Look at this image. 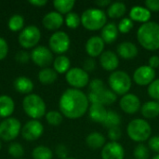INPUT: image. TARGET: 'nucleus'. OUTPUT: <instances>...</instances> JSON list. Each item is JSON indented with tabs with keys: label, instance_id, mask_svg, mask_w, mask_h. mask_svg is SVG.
I'll list each match as a JSON object with an SVG mask.
<instances>
[{
	"label": "nucleus",
	"instance_id": "f257e3e1",
	"mask_svg": "<svg viewBox=\"0 0 159 159\" xmlns=\"http://www.w3.org/2000/svg\"><path fill=\"white\" fill-rule=\"evenodd\" d=\"M59 107L61 114L70 119L82 117L89 110L88 95L76 89H68L61 96Z\"/></svg>",
	"mask_w": 159,
	"mask_h": 159
},
{
	"label": "nucleus",
	"instance_id": "f03ea898",
	"mask_svg": "<svg viewBox=\"0 0 159 159\" xmlns=\"http://www.w3.org/2000/svg\"><path fill=\"white\" fill-rule=\"evenodd\" d=\"M137 40L146 50L159 49V24L156 21L143 23L137 30Z\"/></svg>",
	"mask_w": 159,
	"mask_h": 159
},
{
	"label": "nucleus",
	"instance_id": "7ed1b4c3",
	"mask_svg": "<svg viewBox=\"0 0 159 159\" xmlns=\"http://www.w3.org/2000/svg\"><path fill=\"white\" fill-rule=\"evenodd\" d=\"M127 134L131 141L143 143L151 138L152 128L145 119L135 118L128 124Z\"/></svg>",
	"mask_w": 159,
	"mask_h": 159
},
{
	"label": "nucleus",
	"instance_id": "20e7f679",
	"mask_svg": "<svg viewBox=\"0 0 159 159\" xmlns=\"http://www.w3.org/2000/svg\"><path fill=\"white\" fill-rule=\"evenodd\" d=\"M106 23L107 15L101 8H88L81 15V24L89 31L102 30Z\"/></svg>",
	"mask_w": 159,
	"mask_h": 159
},
{
	"label": "nucleus",
	"instance_id": "39448f33",
	"mask_svg": "<svg viewBox=\"0 0 159 159\" xmlns=\"http://www.w3.org/2000/svg\"><path fill=\"white\" fill-rule=\"evenodd\" d=\"M108 84L110 89L116 95L124 96L129 93L132 86V79L129 75L121 70L112 72L108 78Z\"/></svg>",
	"mask_w": 159,
	"mask_h": 159
},
{
	"label": "nucleus",
	"instance_id": "423d86ee",
	"mask_svg": "<svg viewBox=\"0 0 159 159\" xmlns=\"http://www.w3.org/2000/svg\"><path fill=\"white\" fill-rule=\"evenodd\" d=\"M22 106L24 112L32 118L37 119L46 114V103L43 99L36 94H30L23 99Z\"/></svg>",
	"mask_w": 159,
	"mask_h": 159
},
{
	"label": "nucleus",
	"instance_id": "0eeeda50",
	"mask_svg": "<svg viewBox=\"0 0 159 159\" xmlns=\"http://www.w3.org/2000/svg\"><path fill=\"white\" fill-rule=\"evenodd\" d=\"M65 79L67 83L73 87V89H83L89 84V75L83 69L79 67L70 68V70L65 75Z\"/></svg>",
	"mask_w": 159,
	"mask_h": 159
},
{
	"label": "nucleus",
	"instance_id": "6e6552de",
	"mask_svg": "<svg viewBox=\"0 0 159 159\" xmlns=\"http://www.w3.org/2000/svg\"><path fill=\"white\" fill-rule=\"evenodd\" d=\"M20 131V122L16 118H7L0 123V138L9 142L17 138Z\"/></svg>",
	"mask_w": 159,
	"mask_h": 159
},
{
	"label": "nucleus",
	"instance_id": "1a4fd4ad",
	"mask_svg": "<svg viewBox=\"0 0 159 159\" xmlns=\"http://www.w3.org/2000/svg\"><path fill=\"white\" fill-rule=\"evenodd\" d=\"M70 37L62 31L55 32L49 38L48 44L52 52L57 54H63L70 48Z\"/></svg>",
	"mask_w": 159,
	"mask_h": 159
},
{
	"label": "nucleus",
	"instance_id": "9d476101",
	"mask_svg": "<svg viewBox=\"0 0 159 159\" xmlns=\"http://www.w3.org/2000/svg\"><path fill=\"white\" fill-rule=\"evenodd\" d=\"M41 33L34 25H30L24 28L19 35V43L24 48L34 47L40 40Z\"/></svg>",
	"mask_w": 159,
	"mask_h": 159
},
{
	"label": "nucleus",
	"instance_id": "9b49d317",
	"mask_svg": "<svg viewBox=\"0 0 159 159\" xmlns=\"http://www.w3.org/2000/svg\"><path fill=\"white\" fill-rule=\"evenodd\" d=\"M156 78V70L148 65L139 66L133 73L132 80L138 86H149Z\"/></svg>",
	"mask_w": 159,
	"mask_h": 159
},
{
	"label": "nucleus",
	"instance_id": "f8f14e48",
	"mask_svg": "<svg viewBox=\"0 0 159 159\" xmlns=\"http://www.w3.org/2000/svg\"><path fill=\"white\" fill-rule=\"evenodd\" d=\"M88 98L90 103L101 104L103 106L113 104L117 99L116 94L107 88L97 92H89Z\"/></svg>",
	"mask_w": 159,
	"mask_h": 159
},
{
	"label": "nucleus",
	"instance_id": "ddd939ff",
	"mask_svg": "<svg viewBox=\"0 0 159 159\" xmlns=\"http://www.w3.org/2000/svg\"><path fill=\"white\" fill-rule=\"evenodd\" d=\"M119 107L124 113L128 115H134L141 110L142 103L137 95L133 93H127L121 97L119 101Z\"/></svg>",
	"mask_w": 159,
	"mask_h": 159
},
{
	"label": "nucleus",
	"instance_id": "4468645a",
	"mask_svg": "<svg viewBox=\"0 0 159 159\" xmlns=\"http://www.w3.org/2000/svg\"><path fill=\"white\" fill-rule=\"evenodd\" d=\"M32 61L40 67H46L53 61V54L50 49H48L46 47L39 46L36 47L31 53Z\"/></svg>",
	"mask_w": 159,
	"mask_h": 159
},
{
	"label": "nucleus",
	"instance_id": "2eb2a0df",
	"mask_svg": "<svg viewBox=\"0 0 159 159\" xmlns=\"http://www.w3.org/2000/svg\"><path fill=\"white\" fill-rule=\"evenodd\" d=\"M44 128L43 125L38 120H30L28 121L21 129V135L23 139L29 142L37 140L43 134Z\"/></svg>",
	"mask_w": 159,
	"mask_h": 159
},
{
	"label": "nucleus",
	"instance_id": "dca6fc26",
	"mask_svg": "<svg viewBox=\"0 0 159 159\" xmlns=\"http://www.w3.org/2000/svg\"><path fill=\"white\" fill-rule=\"evenodd\" d=\"M101 156L102 159H124L125 150L118 142H109L102 147Z\"/></svg>",
	"mask_w": 159,
	"mask_h": 159
},
{
	"label": "nucleus",
	"instance_id": "f3484780",
	"mask_svg": "<svg viewBox=\"0 0 159 159\" xmlns=\"http://www.w3.org/2000/svg\"><path fill=\"white\" fill-rule=\"evenodd\" d=\"M104 47L105 43L103 42L102 37L100 35H94L88 39L85 48L88 55L90 58L94 59L100 57L102 54V52L104 51Z\"/></svg>",
	"mask_w": 159,
	"mask_h": 159
},
{
	"label": "nucleus",
	"instance_id": "a211bd4d",
	"mask_svg": "<svg viewBox=\"0 0 159 159\" xmlns=\"http://www.w3.org/2000/svg\"><path fill=\"white\" fill-rule=\"evenodd\" d=\"M100 64L102 68L108 72L116 71L119 65V59L116 53L112 50H104L100 56Z\"/></svg>",
	"mask_w": 159,
	"mask_h": 159
},
{
	"label": "nucleus",
	"instance_id": "6ab92c4d",
	"mask_svg": "<svg viewBox=\"0 0 159 159\" xmlns=\"http://www.w3.org/2000/svg\"><path fill=\"white\" fill-rule=\"evenodd\" d=\"M117 56L124 60H132L138 55V48L137 46L130 41H124L120 43L116 48Z\"/></svg>",
	"mask_w": 159,
	"mask_h": 159
},
{
	"label": "nucleus",
	"instance_id": "aec40b11",
	"mask_svg": "<svg viewBox=\"0 0 159 159\" xmlns=\"http://www.w3.org/2000/svg\"><path fill=\"white\" fill-rule=\"evenodd\" d=\"M64 19L61 14L57 11H51L45 15L43 18V25L49 31H55L61 27Z\"/></svg>",
	"mask_w": 159,
	"mask_h": 159
},
{
	"label": "nucleus",
	"instance_id": "412c9836",
	"mask_svg": "<svg viewBox=\"0 0 159 159\" xmlns=\"http://www.w3.org/2000/svg\"><path fill=\"white\" fill-rule=\"evenodd\" d=\"M129 19L142 24L148 22L151 19V11L143 6H133L129 10Z\"/></svg>",
	"mask_w": 159,
	"mask_h": 159
},
{
	"label": "nucleus",
	"instance_id": "4be33fe9",
	"mask_svg": "<svg viewBox=\"0 0 159 159\" xmlns=\"http://www.w3.org/2000/svg\"><path fill=\"white\" fill-rule=\"evenodd\" d=\"M117 25L114 22H107L101 30V37L105 44L114 43L118 37Z\"/></svg>",
	"mask_w": 159,
	"mask_h": 159
},
{
	"label": "nucleus",
	"instance_id": "5701e85b",
	"mask_svg": "<svg viewBox=\"0 0 159 159\" xmlns=\"http://www.w3.org/2000/svg\"><path fill=\"white\" fill-rule=\"evenodd\" d=\"M89 118L96 123H101L105 120L106 116L108 111L106 110L105 106L101 105V104H96V103H91L89 107Z\"/></svg>",
	"mask_w": 159,
	"mask_h": 159
},
{
	"label": "nucleus",
	"instance_id": "b1692460",
	"mask_svg": "<svg viewBox=\"0 0 159 159\" xmlns=\"http://www.w3.org/2000/svg\"><path fill=\"white\" fill-rule=\"evenodd\" d=\"M141 114L146 119H155L159 116V102L148 101L141 107Z\"/></svg>",
	"mask_w": 159,
	"mask_h": 159
},
{
	"label": "nucleus",
	"instance_id": "393cba45",
	"mask_svg": "<svg viewBox=\"0 0 159 159\" xmlns=\"http://www.w3.org/2000/svg\"><path fill=\"white\" fill-rule=\"evenodd\" d=\"M86 143L92 150H98L100 148L102 149V147L106 144V138L101 132L94 131L87 136Z\"/></svg>",
	"mask_w": 159,
	"mask_h": 159
},
{
	"label": "nucleus",
	"instance_id": "a878e982",
	"mask_svg": "<svg viewBox=\"0 0 159 159\" xmlns=\"http://www.w3.org/2000/svg\"><path fill=\"white\" fill-rule=\"evenodd\" d=\"M127 12V6L123 2H112L107 7V16L111 19L122 18Z\"/></svg>",
	"mask_w": 159,
	"mask_h": 159
},
{
	"label": "nucleus",
	"instance_id": "bb28decb",
	"mask_svg": "<svg viewBox=\"0 0 159 159\" xmlns=\"http://www.w3.org/2000/svg\"><path fill=\"white\" fill-rule=\"evenodd\" d=\"M13 86H14V89L18 92L22 93V94L30 93L34 89V84L32 80L25 76H20L16 78L13 83Z\"/></svg>",
	"mask_w": 159,
	"mask_h": 159
},
{
	"label": "nucleus",
	"instance_id": "cd10ccee",
	"mask_svg": "<svg viewBox=\"0 0 159 159\" xmlns=\"http://www.w3.org/2000/svg\"><path fill=\"white\" fill-rule=\"evenodd\" d=\"M15 105L13 100L7 95L0 96V116L7 117L14 111Z\"/></svg>",
	"mask_w": 159,
	"mask_h": 159
},
{
	"label": "nucleus",
	"instance_id": "c85d7f7f",
	"mask_svg": "<svg viewBox=\"0 0 159 159\" xmlns=\"http://www.w3.org/2000/svg\"><path fill=\"white\" fill-rule=\"evenodd\" d=\"M70 65H71V61H70L69 58L64 55L58 56L53 61L54 70L56 71L57 74L67 73L70 70Z\"/></svg>",
	"mask_w": 159,
	"mask_h": 159
},
{
	"label": "nucleus",
	"instance_id": "c756f323",
	"mask_svg": "<svg viewBox=\"0 0 159 159\" xmlns=\"http://www.w3.org/2000/svg\"><path fill=\"white\" fill-rule=\"evenodd\" d=\"M58 77V74L55 70L51 68H43L38 74L39 81L44 85H50L53 84Z\"/></svg>",
	"mask_w": 159,
	"mask_h": 159
},
{
	"label": "nucleus",
	"instance_id": "7c9ffc66",
	"mask_svg": "<svg viewBox=\"0 0 159 159\" xmlns=\"http://www.w3.org/2000/svg\"><path fill=\"white\" fill-rule=\"evenodd\" d=\"M120 123H121L120 116L116 111L109 110L108 113H107L105 120L102 122V126L105 129H112V128H115V127H119Z\"/></svg>",
	"mask_w": 159,
	"mask_h": 159
},
{
	"label": "nucleus",
	"instance_id": "2f4dec72",
	"mask_svg": "<svg viewBox=\"0 0 159 159\" xmlns=\"http://www.w3.org/2000/svg\"><path fill=\"white\" fill-rule=\"evenodd\" d=\"M75 2L74 0H55L53 2L54 7L60 14H68L71 12Z\"/></svg>",
	"mask_w": 159,
	"mask_h": 159
},
{
	"label": "nucleus",
	"instance_id": "473e14b6",
	"mask_svg": "<svg viewBox=\"0 0 159 159\" xmlns=\"http://www.w3.org/2000/svg\"><path fill=\"white\" fill-rule=\"evenodd\" d=\"M34 159H52V151L47 146H37L32 153Z\"/></svg>",
	"mask_w": 159,
	"mask_h": 159
},
{
	"label": "nucleus",
	"instance_id": "72a5a7b5",
	"mask_svg": "<svg viewBox=\"0 0 159 159\" xmlns=\"http://www.w3.org/2000/svg\"><path fill=\"white\" fill-rule=\"evenodd\" d=\"M135 159H148L150 157V149L143 143H139L133 151Z\"/></svg>",
	"mask_w": 159,
	"mask_h": 159
},
{
	"label": "nucleus",
	"instance_id": "f704fd0d",
	"mask_svg": "<svg viewBox=\"0 0 159 159\" xmlns=\"http://www.w3.org/2000/svg\"><path fill=\"white\" fill-rule=\"evenodd\" d=\"M24 24V20L22 18V16L16 14L13 15L9 20H8V28L12 31V32H18L20 31Z\"/></svg>",
	"mask_w": 159,
	"mask_h": 159
},
{
	"label": "nucleus",
	"instance_id": "c9c22d12",
	"mask_svg": "<svg viewBox=\"0 0 159 159\" xmlns=\"http://www.w3.org/2000/svg\"><path fill=\"white\" fill-rule=\"evenodd\" d=\"M65 23L67 27L75 29L81 24V17L75 12H70L65 17Z\"/></svg>",
	"mask_w": 159,
	"mask_h": 159
},
{
	"label": "nucleus",
	"instance_id": "e433bc0d",
	"mask_svg": "<svg viewBox=\"0 0 159 159\" xmlns=\"http://www.w3.org/2000/svg\"><path fill=\"white\" fill-rule=\"evenodd\" d=\"M134 27V21L129 18H122V20L117 24L118 32L121 34L129 33Z\"/></svg>",
	"mask_w": 159,
	"mask_h": 159
},
{
	"label": "nucleus",
	"instance_id": "4c0bfd02",
	"mask_svg": "<svg viewBox=\"0 0 159 159\" xmlns=\"http://www.w3.org/2000/svg\"><path fill=\"white\" fill-rule=\"evenodd\" d=\"M48 123L51 126H59L62 122V115L58 111H49L46 115Z\"/></svg>",
	"mask_w": 159,
	"mask_h": 159
},
{
	"label": "nucleus",
	"instance_id": "58836bf2",
	"mask_svg": "<svg viewBox=\"0 0 159 159\" xmlns=\"http://www.w3.org/2000/svg\"><path fill=\"white\" fill-rule=\"evenodd\" d=\"M147 93L149 97L153 99V101L159 102V78L155 79L147 89Z\"/></svg>",
	"mask_w": 159,
	"mask_h": 159
},
{
	"label": "nucleus",
	"instance_id": "ea45409f",
	"mask_svg": "<svg viewBox=\"0 0 159 159\" xmlns=\"http://www.w3.org/2000/svg\"><path fill=\"white\" fill-rule=\"evenodd\" d=\"M8 153L12 157L20 159L24 155V149L20 143H13L8 147Z\"/></svg>",
	"mask_w": 159,
	"mask_h": 159
},
{
	"label": "nucleus",
	"instance_id": "a19ab883",
	"mask_svg": "<svg viewBox=\"0 0 159 159\" xmlns=\"http://www.w3.org/2000/svg\"><path fill=\"white\" fill-rule=\"evenodd\" d=\"M105 85L102 79L99 78H94L91 81H89V92H97L100 91L103 89H105Z\"/></svg>",
	"mask_w": 159,
	"mask_h": 159
},
{
	"label": "nucleus",
	"instance_id": "79ce46f5",
	"mask_svg": "<svg viewBox=\"0 0 159 159\" xmlns=\"http://www.w3.org/2000/svg\"><path fill=\"white\" fill-rule=\"evenodd\" d=\"M108 138L111 142H118L122 137V131L119 127H115L108 129Z\"/></svg>",
	"mask_w": 159,
	"mask_h": 159
},
{
	"label": "nucleus",
	"instance_id": "37998d69",
	"mask_svg": "<svg viewBox=\"0 0 159 159\" xmlns=\"http://www.w3.org/2000/svg\"><path fill=\"white\" fill-rule=\"evenodd\" d=\"M148 147L153 152L159 154V136H152L148 140Z\"/></svg>",
	"mask_w": 159,
	"mask_h": 159
},
{
	"label": "nucleus",
	"instance_id": "c03bdc74",
	"mask_svg": "<svg viewBox=\"0 0 159 159\" xmlns=\"http://www.w3.org/2000/svg\"><path fill=\"white\" fill-rule=\"evenodd\" d=\"M96 68V61L93 58H88L83 62V69L89 74V72L94 71Z\"/></svg>",
	"mask_w": 159,
	"mask_h": 159
},
{
	"label": "nucleus",
	"instance_id": "a18cd8bd",
	"mask_svg": "<svg viewBox=\"0 0 159 159\" xmlns=\"http://www.w3.org/2000/svg\"><path fill=\"white\" fill-rule=\"evenodd\" d=\"M7 51H8V46L7 41L0 37V61L4 60L7 55Z\"/></svg>",
	"mask_w": 159,
	"mask_h": 159
},
{
	"label": "nucleus",
	"instance_id": "49530a36",
	"mask_svg": "<svg viewBox=\"0 0 159 159\" xmlns=\"http://www.w3.org/2000/svg\"><path fill=\"white\" fill-rule=\"evenodd\" d=\"M145 7L150 11L158 12L159 11V0H146L144 2Z\"/></svg>",
	"mask_w": 159,
	"mask_h": 159
},
{
	"label": "nucleus",
	"instance_id": "de8ad7c7",
	"mask_svg": "<svg viewBox=\"0 0 159 159\" xmlns=\"http://www.w3.org/2000/svg\"><path fill=\"white\" fill-rule=\"evenodd\" d=\"M29 58H30V55L26 51H19L15 56L16 61L20 63H26L29 61Z\"/></svg>",
	"mask_w": 159,
	"mask_h": 159
},
{
	"label": "nucleus",
	"instance_id": "09e8293b",
	"mask_svg": "<svg viewBox=\"0 0 159 159\" xmlns=\"http://www.w3.org/2000/svg\"><path fill=\"white\" fill-rule=\"evenodd\" d=\"M56 154L59 157L62 159L67 158V156H68V149L66 146L62 145V144H60L56 147Z\"/></svg>",
	"mask_w": 159,
	"mask_h": 159
},
{
	"label": "nucleus",
	"instance_id": "8fccbe9b",
	"mask_svg": "<svg viewBox=\"0 0 159 159\" xmlns=\"http://www.w3.org/2000/svg\"><path fill=\"white\" fill-rule=\"evenodd\" d=\"M148 66H150L153 69H157L159 67V56L153 55L148 60Z\"/></svg>",
	"mask_w": 159,
	"mask_h": 159
},
{
	"label": "nucleus",
	"instance_id": "3c124183",
	"mask_svg": "<svg viewBox=\"0 0 159 159\" xmlns=\"http://www.w3.org/2000/svg\"><path fill=\"white\" fill-rule=\"evenodd\" d=\"M111 1L110 0H97L95 2V4L99 7H109L111 5Z\"/></svg>",
	"mask_w": 159,
	"mask_h": 159
},
{
	"label": "nucleus",
	"instance_id": "603ef678",
	"mask_svg": "<svg viewBox=\"0 0 159 159\" xmlns=\"http://www.w3.org/2000/svg\"><path fill=\"white\" fill-rule=\"evenodd\" d=\"M29 3L36 7H42V6H45L48 3V1L47 0H31L29 1Z\"/></svg>",
	"mask_w": 159,
	"mask_h": 159
},
{
	"label": "nucleus",
	"instance_id": "864d4df0",
	"mask_svg": "<svg viewBox=\"0 0 159 159\" xmlns=\"http://www.w3.org/2000/svg\"><path fill=\"white\" fill-rule=\"evenodd\" d=\"M152 159H159V154L156 155V156H155V157H153Z\"/></svg>",
	"mask_w": 159,
	"mask_h": 159
},
{
	"label": "nucleus",
	"instance_id": "5fc2aeb1",
	"mask_svg": "<svg viewBox=\"0 0 159 159\" xmlns=\"http://www.w3.org/2000/svg\"><path fill=\"white\" fill-rule=\"evenodd\" d=\"M65 159H75V158H72V157H67V158Z\"/></svg>",
	"mask_w": 159,
	"mask_h": 159
},
{
	"label": "nucleus",
	"instance_id": "6e6d98bb",
	"mask_svg": "<svg viewBox=\"0 0 159 159\" xmlns=\"http://www.w3.org/2000/svg\"><path fill=\"white\" fill-rule=\"evenodd\" d=\"M0 149H1V142H0Z\"/></svg>",
	"mask_w": 159,
	"mask_h": 159
},
{
	"label": "nucleus",
	"instance_id": "4d7b16f0",
	"mask_svg": "<svg viewBox=\"0 0 159 159\" xmlns=\"http://www.w3.org/2000/svg\"><path fill=\"white\" fill-rule=\"evenodd\" d=\"M20 159H21V158H20Z\"/></svg>",
	"mask_w": 159,
	"mask_h": 159
}]
</instances>
